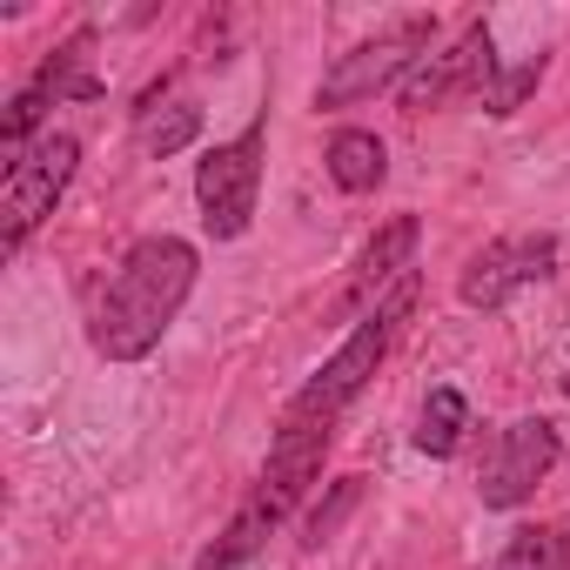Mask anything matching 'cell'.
Segmentation results:
<instances>
[{
	"mask_svg": "<svg viewBox=\"0 0 570 570\" xmlns=\"http://www.w3.org/2000/svg\"><path fill=\"white\" fill-rule=\"evenodd\" d=\"M195 268H202V255H195L181 235H148V242H135V248L121 255L115 282L101 289V303H95V323H88L95 356H108V363H141V356L168 336V323L188 309Z\"/></svg>",
	"mask_w": 570,
	"mask_h": 570,
	"instance_id": "cell-1",
	"label": "cell"
},
{
	"mask_svg": "<svg viewBox=\"0 0 570 570\" xmlns=\"http://www.w3.org/2000/svg\"><path fill=\"white\" fill-rule=\"evenodd\" d=\"M410 303H416V275H403V282H396V296H390V303H376V316H363V323H356V336H350V343H343V350L309 376V383H303V396H296V410H289V416H330V423H336V410H343V403H356V396H363V383L376 376V363L390 356V336H396V323L410 316Z\"/></svg>",
	"mask_w": 570,
	"mask_h": 570,
	"instance_id": "cell-2",
	"label": "cell"
},
{
	"mask_svg": "<svg viewBox=\"0 0 570 570\" xmlns=\"http://www.w3.org/2000/svg\"><path fill=\"white\" fill-rule=\"evenodd\" d=\"M430 41H436V21H430V14H410V21H396L390 35H376V41L336 55V68H330L323 88H316V108H356V101H370V95H383V88H403L410 68H423V48H430Z\"/></svg>",
	"mask_w": 570,
	"mask_h": 570,
	"instance_id": "cell-3",
	"label": "cell"
},
{
	"mask_svg": "<svg viewBox=\"0 0 570 570\" xmlns=\"http://www.w3.org/2000/svg\"><path fill=\"white\" fill-rule=\"evenodd\" d=\"M262 141H268V121L255 115L235 141L208 148V161L195 168L202 228H208L215 242H235V235H248V222H255V195H262Z\"/></svg>",
	"mask_w": 570,
	"mask_h": 570,
	"instance_id": "cell-4",
	"label": "cell"
},
{
	"mask_svg": "<svg viewBox=\"0 0 570 570\" xmlns=\"http://www.w3.org/2000/svg\"><path fill=\"white\" fill-rule=\"evenodd\" d=\"M75 168H81V141H75V135H48L41 148H28V155L8 168V181H0V255H21V242H28V235L55 215V202L68 195Z\"/></svg>",
	"mask_w": 570,
	"mask_h": 570,
	"instance_id": "cell-5",
	"label": "cell"
},
{
	"mask_svg": "<svg viewBox=\"0 0 570 570\" xmlns=\"http://www.w3.org/2000/svg\"><path fill=\"white\" fill-rule=\"evenodd\" d=\"M557 456H563V443H557V430H550L543 416L510 423V430L497 436V450H490L483 476H476L483 510H517V503H530V497H537V483L557 470Z\"/></svg>",
	"mask_w": 570,
	"mask_h": 570,
	"instance_id": "cell-6",
	"label": "cell"
},
{
	"mask_svg": "<svg viewBox=\"0 0 570 570\" xmlns=\"http://www.w3.org/2000/svg\"><path fill=\"white\" fill-rule=\"evenodd\" d=\"M490 81H497V48H490V28L470 21L456 35V48L423 55V68L403 81V108L410 115H430V108H443L456 95H490Z\"/></svg>",
	"mask_w": 570,
	"mask_h": 570,
	"instance_id": "cell-7",
	"label": "cell"
},
{
	"mask_svg": "<svg viewBox=\"0 0 570 570\" xmlns=\"http://www.w3.org/2000/svg\"><path fill=\"white\" fill-rule=\"evenodd\" d=\"M550 268H557V235H503L483 255H470V268H463L456 289H463L470 309H503L517 289L543 282Z\"/></svg>",
	"mask_w": 570,
	"mask_h": 570,
	"instance_id": "cell-8",
	"label": "cell"
},
{
	"mask_svg": "<svg viewBox=\"0 0 570 570\" xmlns=\"http://www.w3.org/2000/svg\"><path fill=\"white\" fill-rule=\"evenodd\" d=\"M330 436H336V423H330V416H289V423H282V436H275V450H268V463H262L255 503H262V510H275V517H289V510L303 503V490L323 476Z\"/></svg>",
	"mask_w": 570,
	"mask_h": 570,
	"instance_id": "cell-9",
	"label": "cell"
},
{
	"mask_svg": "<svg viewBox=\"0 0 570 570\" xmlns=\"http://www.w3.org/2000/svg\"><path fill=\"white\" fill-rule=\"evenodd\" d=\"M410 255H416V215H396V222H383L376 228V242L363 248V262H356V282H350V296H343V309H370L390 282H403L410 275Z\"/></svg>",
	"mask_w": 570,
	"mask_h": 570,
	"instance_id": "cell-10",
	"label": "cell"
},
{
	"mask_svg": "<svg viewBox=\"0 0 570 570\" xmlns=\"http://www.w3.org/2000/svg\"><path fill=\"white\" fill-rule=\"evenodd\" d=\"M383 175H390V155H383V141H376L370 128H343V135L330 141V181H336L343 195H370Z\"/></svg>",
	"mask_w": 570,
	"mask_h": 570,
	"instance_id": "cell-11",
	"label": "cell"
},
{
	"mask_svg": "<svg viewBox=\"0 0 570 570\" xmlns=\"http://www.w3.org/2000/svg\"><path fill=\"white\" fill-rule=\"evenodd\" d=\"M275 523H282V517H275V510H262V503L248 497V503L228 517V530L202 550V563H195V570H242V563L268 543V530H275Z\"/></svg>",
	"mask_w": 570,
	"mask_h": 570,
	"instance_id": "cell-12",
	"label": "cell"
},
{
	"mask_svg": "<svg viewBox=\"0 0 570 570\" xmlns=\"http://www.w3.org/2000/svg\"><path fill=\"white\" fill-rule=\"evenodd\" d=\"M463 430H470L463 390H430V403H423V416H416V450H423V456H456Z\"/></svg>",
	"mask_w": 570,
	"mask_h": 570,
	"instance_id": "cell-13",
	"label": "cell"
},
{
	"mask_svg": "<svg viewBox=\"0 0 570 570\" xmlns=\"http://www.w3.org/2000/svg\"><path fill=\"white\" fill-rule=\"evenodd\" d=\"M88 48H95V35L81 28L68 48H55V61L41 68V81H35V88H41L48 101H61V95H75V101H95V95H101V81L88 75Z\"/></svg>",
	"mask_w": 570,
	"mask_h": 570,
	"instance_id": "cell-14",
	"label": "cell"
},
{
	"mask_svg": "<svg viewBox=\"0 0 570 570\" xmlns=\"http://www.w3.org/2000/svg\"><path fill=\"white\" fill-rule=\"evenodd\" d=\"M202 135V108H168V115H141V148L148 155H181L188 141Z\"/></svg>",
	"mask_w": 570,
	"mask_h": 570,
	"instance_id": "cell-15",
	"label": "cell"
},
{
	"mask_svg": "<svg viewBox=\"0 0 570 570\" xmlns=\"http://www.w3.org/2000/svg\"><path fill=\"white\" fill-rule=\"evenodd\" d=\"M543 81V55H530V61H517V68H503L497 81H490V95H483V108L490 115H517L523 108V95Z\"/></svg>",
	"mask_w": 570,
	"mask_h": 570,
	"instance_id": "cell-16",
	"label": "cell"
},
{
	"mask_svg": "<svg viewBox=\"0 0 570 570\" xmlns=\"http://www.w3.org/2000/svg\"><path fill=\"white\" fill-rule=\"evenodd\" d=\"M41 115H48V95H41V88H21L14 108H8V128H0V135H8V155H14V161H21V141L41 128ZM14 161H8V168H14Z\"/></svg>",
	"mask_w": 570,
	"mask_h": 570,
	"instance_id": "cell-17",
	"label": "cell"
},
{
	"mask_svg": "<svg viewBox=\"0 0 570 570\" xmlns=\"http://www.w3.org/2000/svg\"><path fill=\"white\" fill-rule=\"evenodd\" d=\"M356 497H363V476H343V483H336V497H330V503H323V510L309 517V543L336 537V523H343V517L356 510Z\"/></svg>",
	"mask_w": 570,
	"mask_h": 570,
	"instance_id": "cell-18",
	"label": "cell"
},
{
	"mask_svg": "<svg viewBox=\"0 0 570 570\" xmlns=\"http://www.w3.org/2000/svg\"><path fill=\"white\" fill-rule=\"evenodd\" d=\"M497 570H550V537L543 530H517L497 557Z\"/></svg>",
	"mask_w": 570,
	"mask_h": 570,
	"instance_id": "cell-19",
	"label": "cell"
},
{
	"mask_svg": "<svg viewBox=\"0 0 570 570\" xmlns=\"http://www.w3.org/2000/svg\"><path fill=\"white\" fill-rule=\"evenodd\" d=\"M550 570H570V523L550 537Z\"/></svg>",
	"mask_w": 570,
	"mask_h": 570,
	"instance_id": "cell-20",
	"label": "cell"
}]
</instances>
